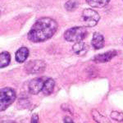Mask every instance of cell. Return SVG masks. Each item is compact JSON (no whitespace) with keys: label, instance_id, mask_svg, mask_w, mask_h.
Wrapping results in <instances>:
<instances>
[{"label":"cell","instance_id":"d6986e66","mask_svg":"<svg viewBox=\"0 0 123 123\" xmlns=\"http://www.w3.org/2000/svg\"><path fill=\"white\" fill-rule=\"evenodd\" d=\"M3 123H14V122H3Z\"/></svg>","mask_w":123,"mask_h":123},{"label":"cell","instance_id":"ba28073f","mask_svg":"<svg viewBox=\"0 0 123 123\" xmlns=\"http://www.w3.org/2000/svg\"><path fill=\"white\" fill-rule=\"evenodd\" d=\"M88 49H89L88 45L86 43L81 42V41L76 42L72 47V51L74 52L75 54L78 55V56H83V55H85V53L88 52Z\"/></svg>","mask_w":123,"mask_h":123},{"label":"cell","instance_id":"8992f818","mask_svg":"<svg viewBox=\"0 0 123 123\" xmlns=\"http://www.w3.org/2000/svg\"><path fill=\"white\" fill-rule=\"evenodd\" d=\"M45 80L43 78H35L29 83V91L32 94H37L42 91Z\"/></svg>","mask_w":123,"mask_h":123},{"label":"cell","instance_id":"4fadbf2b","mask_svg":"<svg viewBox=\"0 0 123 123\" xmlns=\"http://www.w3.org/2000/svg\"><path fill=\"white\" fill-rule=\"evenodd\" d=\"M86 2L92 7L101 8V7H104L106 5H108L110 0H86Z\"/></svg>","mask_w":123,"mask_h":123},{"label":"cell","instance_id":"e0dca14e","mask_svg":"<svg viewBox=\"0 0 123 123\" xmlns=\"http://www.w3.org/2000/svg\"><path fill=\"white\" fill-rule=\"evenodd\" d=\"M31 123H39V117L37 114H34L31 117Z\"/></svg>","mask_w":123,"mask_h":123},{"label":"cell","instance_id":"30bf717a","mask_svg":"<svg viewBox=\"0 0 123 123\" xmlns=\"http://www.w3.org/2000/svg\"><path fill=\"white\" fill-rule=\"evenodd\" d=\"M29 56V50L26 47H21L17 51L15 55L16 60L17 62H24L27 59V57Z\"/></svg>","mask_w":123,"mask_h":123},{"label":"cell","instance_id":"277c9868","mask_svg":"<svg viewBox=\"0 0 123 123\" xmlns=\"http://www.w3.org/2000/svg\"><path fill=\"white\" fill-rule=\"evenodd\" d=\"M100 20V16L94 9L86 8L82 12V21L85 26L93 27L98 24Z\"/></svg>","mask_w":123,"mask_h":123},{"label":"cell","instance_id":"9c48e42d","mask_svg":"<svg viewBox=\"0 0 123 123\" xmlns=\"http://www.w3.org/2000/svg\"><path fill=\"white\" fill-rule=\"evenodd\" d=\"M91 44L95 49H100L104 45V37L100 33L95 32L93 35V39L91 41Z\"/></svg>","mask_w":123,"mask_h":123},{"label":"cell","instance_id":"7c38bea8","mask_svg":"<svg viewBox=\"0 0 123 123\" xmlns=\"http://www.w3.org/2000/svg\"><path fill=\"white\" fill-rule=\"evenodd\" d=\"M91 114H92L93 118L96 122V123H111L110 121L106 117L101 114L96 109H93L92 112H91Z\"/></svg>","mask_w":123,"mask_h":123},{"label":"cell","instance_id":"8fae6325","mask_svg":"<svg viewBox=\"0 0 123 123\" xmlns=\"http://www.w3.org/2000/svg\"><path fill=\"white\" fill-rule=\"evenodd\" d=\"M54 85H55V82L53 79L49 78L45 80L44 85H43V94L44 95H49L50 94H52V92L53 91V89H54Z\"/></svg>","mask_w":123,"mask_h":123},{"label":"cell","instance_id":"3957f363","mask_svg":"<svg viewBox=\"0 0 123 123\" xmlns=\"http://www.w3.org/2000/svg\"><path fill=\"white\" fill-rule=\"evenodd\" d=\"M16 99V93L14 90L8 87L2 89L0 91V109L4 111L12 104Z\"/></svg>","mask_w":123,"mask_h":123},{"label":"cell","instance_id":"52a82bcc","mask_svg":"<svg viewBox=\"0 0 123 123\" xmlns=\"http://www.w3.org/2000/svg\"><path fill=\"white\" fill-rule=\"evenodd\" d=\"M117 55L116 51H109L105 53H101L94 57V61L96 62H107L110 61L112 58Z\"/></svg>","mask_w":123,"mask_h":123},{"label":"cell","instance_id":"6da1fadb","mask_svg":"<svg viewBox=\"0 0 123 123\" xmlns=\"http://www.w3.org/2000/svg\"><path fill=\"white\" fill-rule=\"evenodd\" d=\"M58 25L50 17H41L37 20L28 33V39L31 42L39 43L50 39L57 31Z\"/></svg>","mask_w":123,"mask_h":123},{"label":"cell","instance_id":"9a60e30c","mask_svg":"<svg viewBox=\"0 0 123 123\" xmlns=\"http://www.w3.org/2000/svg\"><path fill=\"white\" fill-rule=\"evenodd\" d=\"M65 8L68 12H72L76 9L78 7V1L77 0H68L66 3H65Z\"/></svg>","mask_w":123,"mask_h":123},{"label":"cell","instance_id":"7a4b0ae2","mask_svg":"<svg viewBox=\"0 0 123 123\" xmlns=\"http://www.w3.org/2000/svg\"><path fill=\"white\" fill-rule=\"evenodd\" d=\"M87 35V30L83 26H75L64 33V38L68 42H80Z\"/></svg>","mask_w":123,"mask_h":123},{"label":"cell","instance_id":"2e32d148","mask_svg":"<svg viewBox=\"0 0 123 123\" xmlns=\"http://www.w3.org/2000/svg\"><path fill=\"white\" fill-rule=\"evenodd\" d=\"M111 117L117 122H123V114L117 112H112L111 113Z\"/></svg>","mask_w":123,"mask_h":123},{"label":"cell","instance_id":"5b68a950","mask_svg":"<svg viewBox=\"0 0 123 123\" xmlns=\"http://www.w3.org/2000/svg\"><path fill=\"white\" fill-rule=\"evenodd\" d=\"M46 64L42 60H35L31 61L25 65V70L28 73L31 74H36L40 73L44 71Z\"/></svg>","mask_w":123,"mask_h":123},{"label":"cell","instance_id":"ac0fdd59","mask_svg":"<svg viewBox=\"0 0 123 123\" xmlns=\"http://www.w3.org/2000/svg\"><path fill=\"white\" fill-rule=\"evenodd\" d=\"M63 123H74V122L72 121V119L70 118L69 117H66L64 118V121H63Z\"/></svg>","mask_w":123,"mask_h":123},{"label":"cell","instance_id":"5bb4252c","mask_svg":"<svg viewBox=\"0 0 123 123\" xmlns=\"http://www.w3.org/2000/svg\"><path fill=\"white\" fill-rule=\"evenodd\" d=\"M11 60V57L8 52H3L0 54V67L3 68V67H7L10 63Z\"/></svg>","mask_w":123,"mask_h":123}]
</instances>
